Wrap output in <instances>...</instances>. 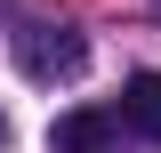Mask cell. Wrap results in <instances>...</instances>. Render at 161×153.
<instances>
[{
    "mask_svg": "<svg viewBox=\"0 0 161 153\" xmlns=\"http://www.w3.org/2000/svg\"><path fill=\"white\" fill-rule=\"evenodd\" d=\"M16 65L32 81H73L80 65H89V48H80V32H48V24H32V32L16 40Z\"/></svg>",
    "mask_w": 161,
    "mask_h": 153,
    "instance_id": "obj_1",
    "label": "cell"
},
{
    "mask_svg": "<svg viewBox=\"0 0 161 153\" xmlns=\"http://www.w3.org/2000/svg\"><path fill=\"white\" fill-rule=\"evenodd\" d=\"M113 129H121V121H113V113H97V105H80V113H57V129H48V153H105V145H113Z\"/></svg>",
    "mask_w": 161,
    "mask_h": 153,
    "instance_id": "obj_2",
    "label": "cell"
},
{
    "mask_svg": "<svg viewBox=\"0 0 161 153\" xmlns=\"http://www.w3.org/2000/svg\"><path fill=\"white\" fill-rule=\"evenodd\" d=\"M113 121H129L137 137H153L161 145V73H129V89H121V113Z\"/></svg>",
    "mask_w": 161,
    "mask_h": 153,
    "instance_id": "obj_3",
    "label": "cell"
},
{
    "mask_svg": "<svg viewBox=\"0 0 161 153\" xmlns=\"http://www.w3.org/2000/svg\"><path fill=\"white\" fill-rule=\"evenodd\" d=\"M0 145H8V113H0Z\"/></svg>",
    "mask_w": 161,
    "mask_h": 153,
    "instance_id": "obj_4",
    "label": "cell"
}]
</instances>
